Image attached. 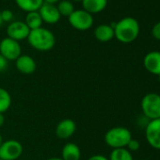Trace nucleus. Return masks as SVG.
<instances>
[{
    "mask_svg": "<svg viewBox=\"0 0 160 160\" xmlns=\"http://www.w3.org/2000/svg\"><path fill=\"white\" fill-rule=\"evenodd\" d=\"M73 1H76V2H79V1H82V0H73Z\"/></svg>",
    "mask_w": 160,
    "mask_h": 160,
    "instance_id": "nucleus-32",
    "label": "nucleus"
},
{
    "mask_svg": "<svg viewBox=\"0 0 160 160\" xmlns=\"http://www.w3.org/2000/svg\"><path fill=\"white\" fill-rule=\"evenodd\" d=\"M94 37L97 41L102 42H109L114 38V29L110 25H100L94 29Z\"/></svg>",
    "mask_w": 160,
    "mask_h": 160,
    "instance_id": "nucleus-16",
    "label": "nucleus"
},
{
    "mask_svg": "<svg viewBox=\"0 0 160 160\" xmlns=\"http://www.w3.org/2000/svg\"><path fill=\"white\" fill-rule=\"evenodd\" d=\"M15 2L21 10L27 12H31L40 10L43 4V0H15Z\"/></svg>",
    "mask_w": 160,
    "mask_h": 160,
    "instance_id": "nucleus-17",
    "label": "nucleus"
},
{
    "mask_svg": "<svg viewBox=\"0 0 160 160\" xmlns=\"http://www.w3.org/2000/svg\"><path fill=\"white\" fill-rule=\"evenodd\" d=\"M69 23L76 30L86 31L92 27L93 17L84 10H74L69 16Z\"/></svg>",
    "mask_w": 160,
    "mask_h": 160,
    "instance_id": "nucleus-5",
    "label": "nucleus"
},
{
    "mask_svg": "<svg viewBox=\"0 0 160 160\" xmlns=\"http://www.w3.org/2000/svg\"><path fill=\"white\" fill-rule=\"evenodd\" d=\"M143 65L146 71L154 75H160V52L152 51L145 55Z\"/></svg>",
    "mask_w": 160,
    "mask_h": 160,
    "instance_id": "nucleus-11",
    "label": "nucleus"
},
{
    "mask_svg": "<svg viewBox=\"0 0 160 160\" xmlns=\"http://www.w3.org/2000/svg\"><path fill=\"white\" fill-rule=\"evenodd\" d=\"M87 160H109V159L103 154H93L90 156Z\"/></svg>",
    "mask_w": 160,
    "mask_h": 160,
    "instance_id": "nucleus-26",
    "label": "nucleus"
},
{
    "mask_svg": "<svg viewBox=\"0 0 160 160\" xmlns=\"http://www.w3.org/2000/svg\"><path fill=\"white\" fill-rule=\"evenodd\" d=\"M0 160H1V159H0Z\"/></svg>",
    "mask_w": 160,
    "mask_h": 160,
    "instance_id": "nucleus-35",
    "label": "nucleus"
},
{
    "mask_svg": "<svg viewBox=\"0 0 160 160\" xmlns=\"http://www.w3.org/2000/svg\"><path fill=\"white\" fill-rule=\"evenodd\" d=\"M16 69L24 74H31L37 69V63L35 59L28 55H21L15 60Z\"/></svg>",
    "mask_w": 160,
    "mask_h": 160,
    "instance_id": "nucleus-13",
    "label": "nucleus"
},
{
    "mask_svg": "<svg viewBox=\"0 0 160 160\" xmlns=\"http://www.w3.org/2000/svg\"><path fill=\"white\" fill-rule=\"evenodd\" d=\"M76 131V124L71 119L60 121L56 127V136L60 139L70 138Z\"/></svg>",
    "mask_w": 160,
    "mask_h": 160,
    "instance_id": "nucleus-12",
    "label": "nucleus"
},
{
    "mask_svg": "<svg viewBox=\"0 0 160 160\" xmlns=\"http://www.w3.org/2000/svg\"><path fill=\"white\" fill-rule=\"evenodd\" d=\"M0 55L8 61H15L22 55V47L19 42L9 37L4 38L0 42Z\"/></svg>",
    "mask_w": 160,
    "mask_h": 160,
    "instance_id": "nucleus-7",
    "label": "nucleus"
},
{
    "mask_svg": "<svg viewBox=\"0 0 160 160\" xmlns=\"http://www.w3.org/2000/svg\"><path fill=\"white\" fill-rule=\"evenodd\" d=\"M158 81L160 82V75H158Z\"/></svg>",
    "mask_w": 160,
    "mask_h": 160,
    "instance_id": "nucleus-33",
    "label": "nucleus"
},
{
    "mask_svg": "<svg viewBox=\"0 0 160 160\" xmlns=\"http://www.w3.org/2000/svg\"><path fill=\"white\" fill-rule=\"evenodd\" d=\"M2 142H3V138H2V135H1V133H0V145L2 144Z\"/></svg>",
    "mask_w": 160,
    "mask_h": 160,
    "instance_id": "nucleus-30",
    "label": "nucleus"
},
{
    "mask_svg": "<svg viewBox=\"0 0 160 160\" xmlns=\"http://www.w3.org/2000/svg\"><path fill=\"white\" fill-rule=\"evenodd\" d=\"M8 63L9 61L3 56L0 55V72H4L8 68Z\"/></svg>",
    "mask_w": 160,
    "mask_h": 160,
    "instance_id": "nucleus-25",
    "label": "nucleus"
},
{
    "mask_svg": "<svg viewBox=\"0 0 160 160\" xmlns=\"http://www.w3.org/2000/svg\"><path fill=\"white\" fill-rule=\"evenodd\" d=\"M27 40L32 48L42 52L53 49L56 44V37L54 33L42 27L30 30Z\"/></svg>",
    "mask_w": 160,
    "mask_h": 160,
    "instance_id": "nucleus-2",
    "label": "nucleus"
},
{
    "mask_svg": "<svg viewBox=\"0 0 160 160\" xmlns=\"http://www.w3.org/2000/svg\"><path fill=\"white\" fill-rule=\"evenodd\" d=\"M2 24H3V21H2V19H1V13H0V27H1Z\"/></svg>",
    "mask_w": 160,
    "mask_h": 160,
    "instance_id": "nucleus-31",
    "label": "nucleus"
},
{
    "mask_svg": "<svg viewBox=\"0 0 160 160\" xmlns=\"http://www.w3.org/2000/svg\"><path fill=\"white\" fill-rule=\"evenodd\" d=\"M152 36L157 40V41H160V22L156 23L152 28Z\"/></svg>",
    "mask_w": 160,
    "mask_h": 160,
    "instance_id": "nucleus-24",
    "label": "nucleus"
},
{
    "mask_svg": "<svg viewBox=\"0 0 160 160\" xmlns=\"http://www.w3.org/2000/svg\"><path fill=\"white\" fill-rule=\"evenodd\" d=\"M12 106V96L4 88L0 87V113L4 114Z\"/></svg>",
    "mask_w": 160,
    "mask_h": 160,
    "instance_id": "nucleus-19",
    "label": "nucleus"
},
{
    "mask_svg": "<svg viewBox=\"0 0 160 160\" xmlns=\"http://www.w3.org/2000/svg\"><path fill=\"white\" fill-rule=\"evenodd\" d=\"M143 116L149 121L160 118V94L150 92L143 96L140 102Z\"/></svg>",
    "mask_w": 160,
    "mask_h": 160,
    "instance_id": "nucleus-4",
    "label": "nucleus"
},
{
    "mask_svg": "<svg viewBox=\"0 0 160 160\" xmlns=\"http://www.w3.org/2000/svg\"><path fill=\"white\" fill-rule=\"evenodd\" d=\"M4 123H5V116L4 114L0 113V127H2Z\"/></svg>",
    "mask_w": 160,
    "mask_h": 160,
    "instance_id": "nucleus-28",
    "label": "nucleus"
},
{
    "mask_svg": "<svg viewBox=\"0 0 160 160\" xmlns=\"http://www.w3.org/2000/svg\"><path fill=\"white\" fill-rule=\"evenodd\" d=\"M25 23L30 30H33L42 28V20L39 12H28Z\"/></svg>",
    "mask_w": 160,
    "mask_h": 160,
    "instance_id": "nucleus-18",
    "label": "nucleus"
},
{
    "mask_svg": "<svg viewBox=\"0 0 160 160\" xmlns=\"http://www.w3.org/2000/svg\"><path fill=\"white\" fill-rule=\"evenodd\" d=\"M24 148L21 142L16 139L3 141L0 145V159L1 160H17L21 157Z\"/></svg>",
    "mask_w": 160,
    "mask_h": 160,
    "instance_id": "nucleus-6",
    "label": "nucleus"
},
{
    "mask_svg": "<svg viewBox=\"0 0 160 160\" xmlns=\"http://www.w3.org/2000/svg\"><path fill=\"white\" fill-rule=\"evenodd\" d=\"M30 29L23 21H12L7 28V35L9 38L20 42L27 40L29 35Z\"/></svg>",
    "mask_w": 160,
    "mask_h": 160,
    "instance_id": "nucleus-9",
    "label": "nucleus"
},
{
    "mask_svg": "<svg viewBox=\"0 0 160 160\" xmlns=\"http://www.w3.org/2000/svg\"><path fill=\"white\" fill-rule=\"evenodd\" d=\"M106 144L112 149L126 148L132 139V134L129 129L122 126H116L108 129L104 137Z\"/></svg>",
    "mask_w": 160,
    "mask_h": 160,
    "instance_id": "nucleus-3",
    "label": "nucleus"
},
{
    "mask_svg": "<svg viewBox=\"0 0 160 160\" xmlns=\"http://www.w3.org/2000/svg\"><path fill=\"white\" fill-rule=\"evenodd\" d=\"M126 149L129 151V152H137V151H138L139 149H140V143H139V141L138 140H137V139H135V138H132V139L129 141V143L127 144V146H126Z\"/></svg>",
    "mask_w": 160,
    "mask_h": 160,
    "instance_id": "nucleus-23",
    "label": "nucleus"
},
{
    "mask_svg": "<svg viewBox=\"0 0 160 160\" xmlns=\"http://www.w3.org/2000/svg\"><path fill=\"white\" fill-rule=\"evenodd\" d=\"M145 138L151 147L160 150V118L149 121L145 127Z\"/></svg>",
    "mask_w": 160,
    "mask_h": 160,
    "instance_id": "nucleus-8",
    "label": "nucleus"
},
{
    "mask_svg": "<svg viewBox=\"0 0 160 160\" xmlns=\"http://www.w3.org/2000/svg\"><path fill=\"white\" fill-rule=\"evenodd\" d=\"M23 160H24V159H23Z\"/></svg>",
    "mask_w": 160,
    "mask_h": 160,
    "instance_id": "nucleus-36",
    "label": "nucleus"
},
{
    "mask_svg": "<svg viewBox=\"0 0 160 160\" xmlns=\"http://www.w3.org/2000/svg\"><path fill=\"white\" fill-rule=\"evenodd\" d=\"M46 160H62L60 157H51V158H48Z\"/></svg>",
    "mask_w": 160,
    "mask_h": 160,
    "instance_id": "nucleus-29",
    "label": "nucleus"
},
{
    "mask_svg": "<svg viewBox=\"0 0 160 160\" xmlns=\"http://www.w3.org/2000/svg\"><path fill=\"white\" fill-rule=\"evenodd\" d=\"M60 158L62 160H80L81 151L75 143L68 142L62 148Z\"/></svg>",
    "mask_w": 160,
    "mask_h": 160,
    "instance_id": "nucleus-14",
    "label": "nucleus"
},
{
    "mask_svg": "<svg viewBox=\"0 0 160 160\" xmlns=\"http://www.w3.org/2000/svg\"><path fill=\"white\" fill-rule=\"evenodd\" d=\"M38 12L42 17V22H45L46 24H49V25L57 24L60 20V17H61L57 6L52 5V4L43 3Z\"/></svg>",
    "mask_w": 160,
    "mask_h": 160,
    "instance_id": "nucleus-10",
    "label": "nucleus"
},
{
    "mask_svg": "<svg viewBox=\"0 0 160 160\" xmlns=\"http://www.w3.org/2000/svg\"><path fill=\"white\" fill-rule=\"evenodd\" d=\"M140 27L137 19L124 17L116 23L114 27V37L122 43L133 42L139 35Z\"/></svg>",
    "mask_w": 160,
    "mask_h": 160,
    "instance_id": "nucleus-1",
    "label": "nucleus"
},
{
    "mask_svg": "<svg viewBox=\"0 0 160 160\" xmlns=\"http://www.w3.org/2000/svg\"><path fill=\"white\" fill-rule=\"evenodd\" d=\"M57 8L61 16L69 17L74 12L73 4L71 1H69V0H60V1L58 3Z\"/></svg>",
    "mask_w": 160,
    "mask_h": 160,
    "instance_id": "nucleus-21",
    "label": "nucleus"
},
{
    "mask_svg": "<svg viewBox=\"0 0 160 160\" xmlns=\"http://www.w3.org/2000/svg\"><path fill=\"white\" fill-rule=\"evenodd\" d=\"M109 160H134L132 152L126 148L113 149L108 157Z\"/></svg>",
    "mask_w": 160,
    "mask_h": 160,
    "instance_id": "nucleus-20",
    "label": "nucleus"
},
{
    "mask_svg": "<svg viewBox=\"0 0 160 160\" xmlns=\"http://www.w3.org/2000/svg\"><path fill=\"white\" fill-rule=\"evenodd\" d=\"M139 160H146V159H139Z\"/></svg>",
    "mask_w": 160,
    "mask_h": 160,
    "instance_id": "nucleus-34",
    "label": "nucleus"
},
{
    "mask_svg": "<svg viewBox=\"0 0 160 160\" xmlns=\"http://www.w3.org/2000/svg\"><path fill=\"white\" fill-rule=\"evenodd\" d=\"M81 2L83 10L92 15L103 12L108 5V0H82Z\"/></svg>",
    "mask_w": 160,
    "mask_h": 160,
    "instance_id": "nucleus-15",
    "label": "nucleus"
},
{
    "mask_svg": "<svg viewBox=\"0 0 160 160\" xmlns=\"http://www.w3.org/2000/svg\"><path fill=\"white\" fill-rule=\"evenodd\" d=\"M0 13H1V19L3 22H6V23H12V22L14 15L11 10H3L2 12H0Z\"/></svg>",
    "mask_w": 160,
    "mask_h": 160,
    "instance_id": "nucleus-22",
    "label": "nucleus"
},
{
    "mask_svg": "<svg viewBox=\"0 0 160 160\" xmlns=\"http://www.w3.org/2000/svg\"><path fill=\"white\" fill-rule=\"evenodd\" d=\"M60 0H43V3H47V4H56V3H58Z\"/></svg>",
    "mask_w": 160,
    "mask_h": 160,
    "instance_id": "nucleus-27",
    "label": "nucleus"
}]
</instances>
